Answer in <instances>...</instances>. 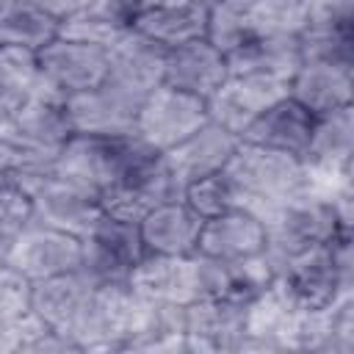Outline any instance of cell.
<instances>
[{
    "instance_id": "1",
    "label": "cell",
    "mask_w": 354,
    "mask_h": 354,
    "mask_svg": "<svg viewBox=\"0 0 354 354\" xmlns=\"http://www.w3.org/2000/svg\"><path fill=\"white\" fill-rule=\"evenodd\" d=\"M263 227H266V249L263 254L268 257L274 274L293 257L329 243L332 238L351 232V224L340 218L335 210L332 199L326 191H318L315 185L282 205H274L271 210L263 213Z\"/></svg>"
},
{
    "instance_id": "2",
    "label": "cell",
    "mask_w": 354,
    "mask_h": 354,
    "mask_svg": "<svg viewBox=\"0 0 354 354\" xmlns=\"http://www.w3.org/2000/svg\"><path fill=\"white\" fill-rule=\"evenodd\" d=\"M354 235L343 232L293 260H288L271 279L277 293L296 310L329 307L343 290H354Z\"/></svg>"
},
{
    "instance_id": "3",
    "label": "cell",
    "mask_w": 354,
    "mask_h": 354,
    "mask_svg": "<svg viewBox=\"0 0 354 354\" xmlns=\"http://www.w3.org/2000/svg\"><path fill=\"white\" fill-rule=\"evenodd\" d=\"M227 177L241 194V207L260 216L313 188V177L301 158L238 141L227 163Z\"/></svg>"
},
{
    "instance_id": "4",
    "label": "cell",
    "mask_w": 354,
    "mask_h": 354,
    "mask_svg": "<svg viewBox=\"0 0 354 354\" xmlns=\"http://www.w3.org/2000/svg\"><path fill=\"white\" fill-rule=\"evenodd\" d=\"M149 149L147 141H141L136 133L130 136H83L72 133V138L58 149L55 155V177L94 194H100L116 183L124 169Z\"/></svg>"
},
{
    "instance_id": "5",
    "label": "cell",
    "mask_w": 354,
    "mask_h": 354,
    "mask_svg": "<svg viewBox=\"0 0 354 354\" xmlns=\"http://www.w3.org/2000/svg\"><path fill=\"white\" fill-rule=\"evenodd\" d=\"M147 301L127 279L124 282H97L94 296L72 332L80 351H124L130 335L136 332Z\"/></svg>"
},
{
    "instance_id": "6",
    "label": "cell",
    "mask_w": 354,
    "mask_h": 354,
    "mask_svg": "<svg viewBox=\"0 0 354 354\" xmlns=\"http://www.w3.org/2000/svg\"><path fill=\"white\" fill-rule=\"evenodd\" d=\"M177 196H183V188L171 177L163 152L149 147L124 169L116 183L100 194V207L105 216L138 224L152 207Z\"/></svg>"
},
{
    "instance_id": "7",
    "label": "cell",
    "mask_w": 354,
    "mask_h": 354,
    "mask_svg": "<svg viewBox=\"0 0 354 354\" xmlns=\"http://www.w3.org/2000/svg\"><path fill=\"white\" fill-rule=\"evenodd\" d=\"M207 102L160 83L152 88L138 108L136 116V136L147 141L158 152H169L194 130L207 122Z\"/></svg>"
},
{
    "instance_id": "8",
    "label": "cell",
    "mask_w": 354,
    "mask_h": 354,
    "mask_svg": "<svg viewBox=\"0 0 354 354\" xmlns=\"http://www.w3.org/2000/svg\"><path fill=\"white\" fill-rule=\"evenodd\" d=\"M72 133L75 130L69 122L66 97L47 88L41 80L25 100H19L8 111L0 127L3 138H11L17 144H25L41 152H53V155H58V149L72 138Z\"/></svg>"
},
{
    "instance_id": "9",
    "label": "cell",
    "mask_w": 354,
    "mask_h": 354,
    "mask_svg": "<svg viewBox=\"0 0 354 354\" xmlns=\"http://www.w3.org/2000/svg\"><path fill=\"white\" fill-rule=\"evenodd\" d=\"M301 58L354 64V0L299 3Z\"/></svg>"
},
{
    "instance_id": "10",
    "label": "cell",
    "mask_w": 354,
    "mask_h": 354,
    "mask_svg": "<svg viewBox=\"0 0 354 354\" xmlns=\"http://www.w3.org/2000/svg\"><path fill=\"white\" fill-rule=\"evenodd\" d=\"M313 185L332 191L343 183H351L354 163V105L337 108L332 113L315 116V127L301 155Z\"/></svg>"
},
{
    "instance_id": "11",
    "label": "cell",
    "mask_w": 354,
    "mask_h": 354,
    "mask_svg": "<svg viewBox=\"0 0 354 354\" xmlns=\"http://www.w3.org/2000/svg\"><path fill=\"white\" fill-rule=\"evenodd\" d=\"M83 268L97 282H124L147 254L141 230L133 221L100 216L97 224L80 238Z\"/></svg>"
},
{
    "instance_id": "12",
    "label": "cell",
    "mask_w": 354,
    "mask_h": 354,
    "mask_svg": "<svg viewBox=\"0 0 354 354\" xmlns=\"http://www.w3.org/2000/svg\"><path fill=\"white\" fill-rule=\"evenodd\" d=\"M144 299L166 304H194L205 299L202 254H155L147 252L127 279Z\"/></svg>"
},
{
    "instance_id": "13",
    "label": "cell",
    "mask_w": 354,
    "mask_h": 354,
    "mask_svg": "<svg viewBox=\"0 0 354 354\" xmlns=\"http://www.w3.org/2000/svg\"><path fill=\"white\" fill-rule=\"evenodd\" d=\"M141 100V94L105 77L100 86L66 97L72 130L83 136H130L136 133Z\"/></svg>"
},
{
    "instance_id": "14",
    "label": "cell",
    "mask_w": 354,
    "mask_h": 354,
    "mask_svg": "<svg viewBox=\"0 0 354 354\" xmlns=\"http://www.w3.org/2000/svg\"><path fill=\"white\" fill-rule=\"evenodd\" d=\"M36 66L39 80L47 88L58 91L61 97H72L100 86L108 77V50L55 36L36 53Z\"/></svg>"
},
{
    "instance_id": "15",
    "label": "cell",
    "mask_w": 354,
    "mask_h": 354,
    "mask_svg": "<svg viewBox=\"0 0 354 354\" xmlns=\"http://www.w3.org/2000/svg\"><path fill=\"white\" fill-rule=\"evenodd\" d=\"M8 263L22 271L30 282L83 268L80 238L30 218L22 230H17Z\"/></svg>"
},
{
    "instance_id": "16",
    "label": "cell",
    "mask_w": 354,
    "mask_h": 354,
    "mask_svg": "<svg viewBox=\"0 0 354 354\" xmlns=\"http://www.w3.org/2000/svg\"><path fill=\"white\" fill-rule=\"evenodd\" d=\"M285 94L288 83L254 75H227V80L207 100V116L224 130L241 136L268 105Z\"/></svg>"
},
{
    "instance_id": "17",
    "label": "cell",
    "mask_w": 354,
    "mask_h": 354,
    "mask_svg": "<svg viewBox=\"0 0 354 354\" xmlns=\"http://www.w3.org/2000/svg\"><path fill=\"white\" fill-rule=\"evenodd\" d=\"M246 307L227 299H199L185 307L188 354H238Z\"/></svg>"
},
{
    "instance_id": "18",
    "label": "cell",
    "mask_w": 354,
    "mask_h": 354,
    "mask_svg": "<svg viewBox=\"0 0 354 354\" xmlns=\"http://www.w3.org/2000/svg\"><path fill=\"white\" fill-rule=\"evenodd\" d=\"M238 141L241 138L235 133H230L221 124H216L213 119H207L199 130H194L177 147L163 152V158H166L171 177L177 180V185L185 188L202 177L224 171L232 152L238 149Z\"/></svg>"
},
{
    "instance_id": "19",
    "label": "cell",
    "mask_w": 354,
    "mask_h": 354,
    "mask_svg": "<svg viewBox=\"0 0 354 354\" xmlns=\"http://www.w3.org/2000/svg\"><path fill=\"white\" fill-rule=\"evenodd\" d=\"M94 288H97V279L86 268H75L58 277L30 282V310L39 318H44L50 326H55L58 332L72 337V332L77 329L94 296Z\"/></svg>"
},
{
    "instance_id": "20",
    "label": "cell",
    "mask_w": 354,
    "mask_h": 354,
    "mask_svg": "<svg viewBox=\"0 0 354 354\" xmlns=\"http://www.w3.org/2000/svg\"><path fill=\"white\" fill-rule=\"evenodd\" d=\"M288 94L315 116L346 108L354 100V64L304 58L288 80Z\"/></svg>"
},
{
    "instance_id": "21",
    "label": "cell",
    "mask_w": 354,
    "mask_h": 354,
    "mask_svg": "<svg viewBox=\"0 0 354 354\" xmlns=\"http://www.w3.org/2000/svg\"><path fill=\"white\" fill-rule=\"evenodd\" d=\"M227 75H230V66L224 53L207 39H196V41L166 50L163 83L185 94H194L205 102L216 94V88L227 80Z\"/></svg>"
},
{
    "instance_id": "22",
    "label": "cell",
    "mask_w": 354,
    "mask_h": 354,
    "mask_svg": "<svg viewBox=\"0 0 354 354\" xmlns=\"http://www.w3.org/2000/svg\"><path fill=\"white\" fill-rule=\"evenodd\" d=\"M313 127H315V113H310L290 94H285L274 105H268L238 138L254 147H266V149L301 158L307 152Z\"/></svg>"
},
{
    "instance_id": "23",
    "label": "cell",
    "mask_w": 354,
    "mask_h": 354,
    "mask_svg": "<svg viewBox=\"0 0 354 354\" xmlns=\"http://www.w3.org/2000/svg\"><path fill=\"white\" fill-rule=\"evenodd\" d=\"M263 249H266V227L260 216L243 207L205 218L199 243H196V254H205L210 260H224V263L263 254Z\"/></svg>"
},
{
    "instance_id": "24",
    "label": "cell",
    "mask_w": 354,
    "mask_h": 354,
    "mask_svg": "<svg viewBox=\"0 0 354 354\" xmlns=\"http://www.w3.org/2000/svg\"><path fill=\"white\" fill-rule=\"evenodd\" d=\"M301 44L296 30H268L227 55L230 75H254L288 83L301 64Z\"/></svg>"
},
{
    "instance_id": "25",
    "label": "cell",
    "mask_w": 354,
    "mask_h": 354,
    "mask_svg": "<svg viewBox=\"0 0 354 354\" xmlns=\"http://www.w3.org/2000/svg\"><path fill=\"white\" fill-rule=\"evenodd\" d=\"M30 205H33V216H30L33 221L64 230L77 238H83L102 216L100 199L94 194H88L61 177H53L39 194H33Z\"/></svg>"
},
{
    "instance_id": "26",
    "label": "cell",
    "mask_w": 354,
    "mask_h": 354,
    "mask_svg": "<svg viewBox=\"0 0 354 354\" xmlns=\"http://www.w3.org/2000/svg\"><path fill=\"white\" fill-rule=\"evenodd\" d=\"M166 47L155 44L138 30H127L108 50V80L147 97L152 88L163 83Z\"/></svg>"
},
{
    "instance_id": "27",
    "label": "cell",
    "mask_w": 354,
    "mask_h": 354,
    "mask_svg": "<svg viewBox=\"0 0 354 354\" xmlns=\"http://www.w3.org/2000/svg\"><path fill=\"white\" fill-rule=\"evenodd\" d=\"M205 218L183 199H169L152 207L141 221V241L155 254H194Z\"/></svg>"
},
{
    "instance_id": "28",
    "label": "cell",
    "mask_w": 354,
    "mask_h": 354,
    "mask_svg": "<svg viewBox=\"0 0 354 354\" xmlns=\"http://www.w3.org/2000/svg\"><path fill=\"white\" fill-rule=\"evenodd\" d=\"M207 14L210 6L196 0H169L152 6L133 19V30L144 33L155 44L171 50L196 39H207Z\"/></svg>"
},
{
    "instance_id": "29",
    "label": "cell",
    "mask_w": 354,
    "mask_h": 354,
    "mask_svg": "<svg viewBox=\"0 0 354 354\" xmlns=\"http://www.w3.org/2000/svg\"><path fill=\"white\" fill-rule=\"evenodd\" d=\"M124 351L141 354H188L185 307L166 301H147V310L130 335Z\"/></svg>"
},
{
    "instance_id": "30",
    "label": "cell",
    "mask_w": 354,
    "mask_h": 354,
    "mask_svg": "<svg viewBox=\"0 0 354 354\" xmlns=\"http://www.w3.org/2000/svg\"><path fill=\"white\" fill-rule=\"evenodd\" d=\"M130 28H133V14L124 6H119L116 0H91L72 17L61 19L58 36L111 50Z\"/></svg>"
},
{
    "instance_id": "31",
    "label": "cell",
    "mask_w": 354,
    "mask_h": 354,
    "mask_svg": "<svg viewBox=\"0 0 354 354\" xmlns=\"http://www.w3.org/2000/svg\"><path fill=\"white\" fill-rule=\"evenodd\" d=\"M61 22L33 0H0V44L39 53L58 36Z\"/></svg>"
},
{
    "instance_id": "32",
    "label": "cell",
    "mask_w": 354,
    "mask_h": 354,
    "mask_svg": "<svg viewBox=\"0 0 354 354\" xmlns=\"http://www.w3.org/2000/svg\"><path fill=\"white\" fill-rule=\"evenodd\" d=\"M0 177L33 196L55 177V155L0 136Z\"/></svg>"
},
{
    "instance_id": "33",
    "label": "cell",
    "mask_w": 354,
    "mask_h": 354,
    "mask_svg": "<svg viewBox=\"0 0 354 354\" xmlns=\"http://www.w3.org/2000/svg\"><path fill=\"white\" fill-rule=\"evenodd\" d=\"M39 86L36 53L0 44V105L14 108Z\"/></svg>"
},
{
    "instance_id": "34",
    "label": "cell",
    "mask_w": 354,
    "mask_h": 354,
    "mask_svg": "<svg viewBox=\"0 0 354 354\" xmlns=\"http://www.w3.org/2000/svg\"><path fill=\"white\" fill-rule=\"evenodd\" d=\"M183 199L202 218H213V216H221L227 210L241 207V194H238L235 183L227 177V171H216L210 177H202V180L185 185L183 188Z\"/></svg>"
},
{
    "instance_id": "35",
    "label": "cell",
    "mask_w": 354,
    "mask_h": 354,
    "mask_svg": "<svg viewBox=\"0 0 354 354\" xmlns=\"http://www.w3.org/2000/svg\"><path fill=\"white\" fill-rule=\"evenodd\" d=\"M19 351L17 354H53V351H80L77 343L39 318L33 310L19 315Z\"/></svg>"
},
{
    "instance_id": "36",
    "label": "cell",
    "mask_w": 354,
    "mask_h": 354,
    "mask_svg": "<svg viewBox=\"0 0 354 354\" xmlns=\"http://www.w3.org/2000/svg\"><path fill=\"white\" fill-rule=\"evenodd\" d=\"M30 310V279L11 263H0V324L17 321Z\"/></svg>"
},
{
    "instance_id": "37",
    "label": "cell",
    "mask_w": 354,
    "mask_h": 354,
    "mask_svg": "<svg viewBox=\"0 0 354 354\" xmlns=\"http://www.w3.org/2000/svg\"><path fill=\"white\" fill-rule=\"evenodd\" d=\"M30 216H33L30 196L0 177V224L11 230H22L30 221Z\"/></svg>"
},
{
    "instance_id": "38",
    "label": "cell",
    "mask_w": 354,
    "mask_h": 354,
    "mask_svg": "<svg viewBox=\"0 0 354 354\" xmlns=\"http://www.w3.org/2000/svg\"><path fill=\"white\" fill-rule=\"evenodd\" d=\"M36 6H41L50 17H55L58 22L61 19H66V17H72L75 11H80L83 6H88L91 0H33Z\"/></svg>"
},
{
    "instance_id": "39",
    "label": "cell",
    "mask_w": 354,
    "mask_h": 354,
    "mask_svg": "<svg viewBox=\"0 0 354 354\" xmlns=\"http://www.w3.org/2000/svg\"><path fill=\"white\" fill-rule=\"evenodd\" d=\"M17 321L0 324V354H17L19 351V326H17Z\"/></svg>"
},
{
    "instance_id": "40",
    "label": "cell",
    "mask_w": 354,
    "mask_h": 354,
    "mask_svg": "<svg viewBox=\"0 0 354 354\" xmlns=\"http://www.w3.org/2000/svg\"><path fill=\"white\" fill-rule=\"evenodd\" d=\"M14 238H17V230H11V227H3V224H0V263H8V254H11V246H14Z\"/></svg>"
},
{
    "instance_id": "41",
    "label": "cell",
    "mask_w": 354,
    "mask_h": 354,
    "mask_svg": "<svg viewBox=\"0 0 354 354\" xmlns=\"http://www.w3.org/2000/svg\"><path fill=\"white\" fill-rule=\"evenodd\" d=\"M243 3H254L263 8H274V11H299L301 0H243Z\"/></svg>"
},
{
    "instance_id": "42",
    "label": "cell",
    "mask_w": 354,
    "mask_h": 354,
    "mask_svg": "<svg viewBox=\"0 0 354 354\" xmlns=\"http://www.w3.org/2000/svg\"><path fill=\"white\" fill-rule=\"evenodd\" d=\"M119 6H124L130 14H133V19H136V14H141V11H147V8H152V6H160V3H169V0H116Z\"/></svg>"
},
{
    "instance_id": "43",
    "label": "cell",
    "mask_w": 354,
    "mask_h": 354,
    "mask_svg": "<svg viewBox=\"0 0 354 354\" xmlns=\"http://www.w3.org/2000/svg\"><path fill=\"white\" fill-rule=\"evenodd\" d=\"M6 116H8V108H3V105H0V127H3V122H6Z\"/></svg>"
},
{
    "instance_id": "44",
    "label": "cell",
    "mask_w": 354,
    "mask_h": 354,
    "mask_svg": "<svg viewBox=\"0 0 354 354\" xmlns=\"http://www.w3.org/2000/svg\"><path fill=\"white\" fill-rule=\"evenodd\" d=\"M196 3H205V6H213V3H221V0H196Z\"/></svg>"
}]
</instances>
